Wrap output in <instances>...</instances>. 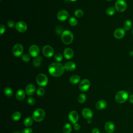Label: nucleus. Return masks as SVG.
<instances>
[{"label": "nucleus", "mask_w": 133, "mask_h": 133, "mask_svg": "<svg viewBox=\"0 0 133 133\" xmlns=\"http://www.w3.org/2000/svg\"><path fill=\"white\" fill-rule=\"evenodd\" d=\"M80 81V77L77 75H73L69 78V81L73 84H77Z\"/></svg>", "instance_id": "4be33fe9"}, {"label": "nucleus", "mask_w": 133, "mask_h": 133, "mask_svg": "<svg viewBox=\"0 0 133 133\" xmlns=\"http://www.w3.org/2000/svg\"><path fill=\"white\" fill-rule=\"evenodd\" d=\"M22 60L24 61V62H29L30 60V57L29 56V55L28 54H23L22 56Z\"/></svg>", "instance_id": "c9c22d12"}, {"label": "nucleus", "mask_w": 133, "mask_h": 133, "mask_svg": "<svg viewBox=\"0 0 133 133\" xmlns=\"http://www.w3.org/2000/svg\"><path fill=\"white\" fill-rule=\"evenodd\" d=\"M4 92L5 94V95L7 97H11L12 95V94H13V91H12V89L11 88L9 87H7L4 89Z\"/></svg>", "instance_id": "bb28decb"}, {"label": "nucleus", "mask_w": 133, "mask_h": 133, "mask_svg": "<svg viewBox=\"0 0 133 133\" xmlns=\"http://www.w3.org/2000/svg\"><path fill=\"white\" fill-rule=\"evenodd\" d=\"M114 36L117 39H121L125 35V30L122 28H118L114 32Z\"/></svg>", "instance_id": "4468645a"}, {"label": "nucleus", "mask_w": 133, "mask_h": 133, "mask_svg": "<svg viewBox=\"0 0 133 133\" xmlns=\"http://www.w3.org/2000/svg\"><path fill=\"white\" fill-rule=\"evenodd\" d=\"M72 131V127L70 123H66L63 127V131L64 133H71Z\"/></svg>", "instance_id": "393cba45"}, {"label": "nucleus", "mask_w": 133, "mask_h": 133, "mask_svg": "<svg viewBox=\"0 0 133 133\" xmlns=\"http://www.w3.org/2000/svg\"><path fill=\"white\" fill-rule=\"evenodd\" d=\"M43 55L48 58L51 57L54 54V50L52 47L49 45H45L42 49Z\"/></svg>", "instance_id": "6e6552de"}, {"label": "nucleus", "mask_w": 133, "mask_h": 133, "mask_svg": "<svg viewBox=\"0 0 133 133\" xmlns=\"http://www.w3.org/2000/svg\"><path fill=\"white\" fill-rule=\"evenodd\" d=\"M36 94L38 96H43L45 94V89L42 87H39L37 89Z\"/></svg>", "instance_id": "f704fd0d"}, {"label": "nucleus", "mask_w": 133, "mask_h": 133, "mask_svg": "<svg viewBox=\"0 0 133 133\" xmlns=\"http://www.w3.org/2000/svg\"><path fill=\"white\" fill-rule=\"evenodd\" d=\"M115 12V8L113 7H109L106 10V14L108 16H113Z\"/></svg>", "instance_id": "c85d7f7f"}, {"label": "nucleus", "mask_w": 133, "mask_h": 133, "mask_svg": "<svg viewBox=\"0 0 133 133\" xmlns=\"http://www.w3.org/2000/svg\"><path fill=\"white\" fill-rule=\"evenodd\" d=\"M54 59L57 61V62H60L62 59H63V57H62V55L60 54V53H57V54H56L55 55H54Z\"/></svg>", "instance_id": "72a5a7b5"}, {"label": "nucleus", "mask_w": 133, "mask_h": 133, "mask_svg": "<svg viewBox=\"0 0 133 133\" xmlns=\"http://www.w3.org/2000/svg\"><path fill=\"white\" fill-rule=\"evenodd\" d=\"M21 117V114L19 111H16L13 113L12 114V118L13 120L15 121H17L19 120Z\"/></svg>", "instance_id": "a878e982"}, {"label": "nucleus", "mask_w": 133, "mask_h": 133, "mask_svg": "<svg viewBox=\"0 0 133 133\" xmlns=\"http://www.w3.org/2000/svg\"><path fill=\"white\" fill-rule=\"evenodd\" d=\"M27 102H28V103L29 104L33 105L35 104V99L32 97H29L28 98Z\"/></svg>", "instance_id": "e433bc0d"}, {"label": "nucleus", "mask_w": 133, "mask_h": 133, "mask_svg": "<svg viewBox=\"0 0 133 133\" xmlns=\"http://www.w3.org/2000/svg\"><path fill=\"white\" fill-rule=\"evenodd\" d=\"M114 7L117 12H123L127 8V3L125 0H117L115 3Z\"/></svg>", "instance_id": "39448f33"}, {"label": "nucleus", "mask_w": 133, "mask_h": 133, "mask_svg": "<svg viewBox=\"0 0 133 133\" xmlns=\"http://www.w3.org/2000/svg\"><path fill=\"white\" fill-rule=\"evenodd\" d=\"M69 23L71 26H75L77 24V20L75 18L72 17L69 19Z\"/></svg>", "instance_id": "7c9ffc66"}, {"label": "nucleus", "mask_w": 133, "mask_h": 133, "mask_svg": "<svg viewBox=\"0 0 133 133\" xmlns=\"http://www.w3.org/2000/svg\"><path fill=\"white\" fill-rule=\"evenodd\" d=\"M35 91V87L33 84H29L25 87V92L29 96H31L34 94Z\"/></svg>", "instance_id": "6ab92c4d"}, {"label": "nucleus", "mask_w": 133, "mask_h": 133, "mask_svg": "<svg viewBox=\"0 0 133 133\" xmlns=\"http://www.w3.org/2000/svg\"><path fill=\"white\" fill-rule=\"evenodd\" d=\"M25 91L22 89L18 90L16 94V98L19 101L23 100L25 98Z\"/></svg>", "instance_id": "412c9836"}, {"label": "nucleus", "mask_w": 133, "mask_h": 133, "mask_svg": "<svg viewBox=\"0 0 133 133\" xmlns=\"http://www.w3.org/2000/svg\"><path fill=\"white\" fill-rule=\"evenodd\" d=\"M107 107V102L103 100L98 101L96 104V107L98 110H103Z\"/></svg>", "instance_id": "aec40b11"}, {"label": "nucleus", "mask_w": 133, "mask_h": 133, "mask_svg": "<svg viewBox=\"0 0 133 133\" xmlns=\"http://www.w3.org/2000/svg\"><path fill=\"white\" fill-rule=\"evenodd\" d=\"M16 30L21 33L25 32L27 30V25L23 21H19L16 24Z\"/></svg>", "instance_id": "f8f14e48"}, {"label": "nucleus", "mask_w": 133, "mask_h": 133, "mask_svg": "<svg viewBox=\"0 0 133 133\" xmlns=\"http://www.w3.org/2000/svg\"><path fill=\"white\" fill-rule=\"evenodd\" d=\"M7 25L9 28H13L15 26V22H14V21H12V20L8 21V22H7Z\"/></svg>", "instance_id": "4c0bfd02"}, {"label": "nucleus", "mask_w": 133, "mask_h": 133, "mask_svg": "<svg viewBox=\"0 0 133 133\" xmlns=\"http://www.w3.org/2000/svg\"><path fill=\"white\" fill-rule=\"evenodd\" d=\"M87 123H89V124H90V123H91V121L90 119H88V121H87Z\"/></svg>", "instance_id": "a18cd8bd"}, {"label": "nucleus", "mask_w": 133, "mask_h": 133, "mask_svg": "<svg viewBox=\"0 0 133 133\" xmlns=\"http://www.w3.org/2000/svg\"><path fill=\"white\" fill-rule=\"evenodd\" d=\"M129 55L131 56H133V51H130L129 52Z\"/></svg>", "instance_id": "c03bdc74"}, {"label": "nucleus", "mask_w": 133, "mask_h": 133, "mask_svg": "<svg viewBox=\"0 0 133 133\" xmlns=\"http://www.w3.org/2000/svg\"><path fill=\"white\" fill-rule=\"evenodd\" d=\"M107 1H108V2H110V1H111L112 0H107Z\"/></svg>", "instance_id": "8fccbe9b"}, {"label": "nucleus", "mask_w": 133, "mask_h": 133, "mask_svg": "<svg viewBox=\"0 0 133 133\" xmlns=\"http://www.w3.org/2000/svg\"><path fill=\"white\" fill-rule=\"evenodd\" d=\"M45 117V111L42 109H36L32 114V118L35 121L37 122H41L44 120Z\"/></svg>", "instance_id": "20e7f679"}, {"label": "nucleus", "mask_w": 133, "mask_h": 133, "mask_svg": "<svg viewBox=\"0 0 133 133\" xmlns=\"http://www.w3.org/2000/svg\"><path fill=\"white\" fill-rule=\"evenodd\" d=\"M33 124V119L31 117H26L24 121V125L25 126L29 127L31 126Z\"/></svg>", "instance_id": "cd10ccee"}, {"label": "nucleus", "mask_w": 133, "mask_h": 133, "mask_svg": "<svg viewBox=\"0 0 133 133\" xmlns=\"http://www.w3.org/2000/svg\"><path fill=\"white\" fill-rule=\"evenodd\" d=\"M78 101L81 103H83L84 102H85V101L86 100V95L84 94H80L77 98Z\"/></svg>", "instance_id": "c756f323"}, {"label": "nucleus", "mask_w": 133, "mask_h": 133, "mask_svg": "<svg viewBox=\"0 0 133 133\" xmlns=\"http://www.w3.org/2000/svg\"><path fill=\"white\" fill-rule=\"evenodd\" d=\"M63 55L64 57L67 59H71L73 55L74 52L73 50L70 48H66L64 49L63 51Z\"/></svg>", "instance_id": "a211bd4d"}, {"label": "nucleus", "mask_w": 133, "mask_h": 133, "mask_svg": "<svg viewBox=\"0 0 133 133\" xmlns=\"http://www.w3.org/2000/svg\"><path fill=\"white\" fill-rule=\"evenodd\" d=\"M62 42L66 45L71 44L73 40V34L69 30H65L61 34V36Z\"/></svg>", "instance_id": "f03ea898"}, {"label": "nucleus", "mask_w": 133, "mask_h": 133, "mask_svg": "<svg viewBox=\"0 0 133 133\" xmlns=\"http://www.w3.org/2000/svg\"><path fill=\"white\" fill-rule=\"evenodd\" d=\"M90 86V83L89 81L87 79H84L80 82L79 85V88L82 91L85 92L89 89Z\"/></svg>", "instance_id": "1a4fd4ad"}, {"label": "nucleus", "mask_w": 133, "mask_h": 133, "mask_svg": "<svg viewBox=\"0 0 133 133\" xmlns=\"http://www.w3.org/2000/svg\"><path fill=\"white\" fill-rule=\"evenodd\" d=\"M129 102L133 104V95H131L129 97Z\"/></svg>", "instance_id": "37998d69"}, {"label": "nucleus", "mask_w": 133, "mask_h": 133, "mask_svg": "<svg viewBox=\"0 0 133 133\" xmlns=\"http://www.w3.org/2000/svg\"><path fill=\"white\" fill-rule=\"evenodd\" d=\"M105 130L108 133H113L115 130V126L113 123L108 122L105 124Z\"/></svg>", "instance_id": "dca6fc26"}, {"label": "nucleus", "mask_w": 133, "mask_h": 133, "mask_svg": "<svg viewBox=\"0 0 133 133\" xmlns=\"http://www.w3.org/2000/svg\"><path fill=\"white\" fill-rule=\"evenodd\" d=\"M63 28L62 26H57L56 28V29H55V32L58 35H60L63 32Z\"/></svg>", "instance_id": "473e14b6"}, {"label": "nucleus", "mask_w": 133, "mask_h": 133, "mask_svg": "<svg viewBox=\"0 0 133 133\" xmlns=\"http://www.w3.org/2000/svg\"><path fill=\"white\" fill-rule=\"evenodd\" d=\"M132 35H133V27H132Z\"/></svg>", "instance_id": "de8ad7c7"}, {"label": "nucleus", "mask_w": 133, "mask_h": 133, "mask_svg": "<svg viewBox=\"0 0 133 133\" xmlns=\"http://www.w3.org/2000/svg\"><path fill=\"white\" fill-rule=\"evenodd\" d=\"M74 15L75 16L77 17V18H81L82 17L83 15H84V12L82 10V9H77L74 12Z\"/></svg>", "instance_id": "2f4dec72"}, {"label": "nucleus", "mask_w": 133, "mask_h": 133, "mask_svg": "<svg viewBox=\"0 0 133 133\" xmlns=\"http://www.w3.org/2000/svg\"><path fill=\"white\" fill-rule=\"evenodd\" d=\"M92 133H100V130H99V129L95 128L92 129Z\"/></svg>", "instance_id": "79ce46f5"}, {"label": "nucleus", "mask_w": 133, "mask_h": 133, "mask_svg": "<svg viewBox=\"0 0 133 133\" xmlns=\"http://www.w3.org/2000/svg\"><path fill=\"white\" fill-rule=\"evenodd\" d=\"M132 27V22L130 20H126L124 23V29L125 31H129Z\"/></svg>", "instance_id": "b1692460"}, {"label": "nucleus", "mask_w": 133, "mask_h": 133, "mask_svg": "<svg viewBox=\"0 0 133 133\" xmlns=\"http://www.w3.org/2000/svg\"><path fill=\"white\" fill-rule=\"evenodd\" d=\"M82 114L83 117L87 119L92 118L93 115L92 111L89 108H84L82 111Z\"/></svg>", "instance_id": "2eb2a0df"}, {"label": "nucleus", "mask_w": 133, "mask_h": 133, "mask_svg": "<svg viewBox=\"0 0 133 133\" xmlns=\"http://www.w3.org/2000/svg\"><path fill=\"white\" fill-rule=\"evenodd\" d=\"M69 17V13L65 10H60L57 15L58 19L60 21H64Z\"/></svg>", "instance_id": "ddd939ff"}, {"label": "nucleus", "mask_w": 133, "mask_h": 133, "mask_svg": "<svg viewBox=\"0 0 133 133\" xmlns=\"http://www.w3.org/2000/svg\"><path fill=\"white\" fill-rule=\"evenodd\" d=\"M80 128H81V126H80L79 124H77V123L74 124V128L75 130H78L80 129Z\"/></svg>", "instance_id": "a19ab883"}, {"label": "nucleus", "mask_w": 133, "mask_h": 133, "mask_svg": "<svg viewBox=\"0 0 133 133\" xmlns=\"http://www.w3.org/2000/svg\"><path fill=\"white\" fill-rule=\"evenodd\" d=\"M64 65L58 62L51 63L48 68V72L49 74L54 77L61 76L64 73Z\"/></svg>", "instance_id": "f257e3e1"}, {"label": "nucleus", "mask_w": 133, "mask_h": 133, "mask_svg": "<svg viewBox=\"0 0 133 133\" xmlns=\"http://www.w3.org/2000/svg\"><path fill=\"white\" fill-rule=\"evenodd\" d=\"M30 55L33 57H37L39 52V49L36 45H31L29 49Z\"/></svg>", "instance_id": "9b49d317"}, {"label": "nucleus", "mask_w": 133, "mask_h": 133, "mask_svg": "<svg viewBox=\"0 0 133 133\" xmlns=\"http://www.w3.org/2000/svg\"><path fill=\"white\" fill-rule=\"evenodd\" d=\"M42 59H43V58L41 56H38L36 57L33 61V65L35 67L39 66L41 65Z\"/></svg>", "instance_id": "5701e85b"}, {"label": "nucleus", "mask_w": 133, "mask_h": 133, "mask_svg": "<svg viewBox=\"0 0 133 133\" xmlns=\"http://www.w3.org/2000/svg\"><path fill=\"white\" fill-rule=\"evenodd\" d=\"M128 98V94L125 90H120L118 91L115 96V100L118 103H124L127 101Z\"/></svg>", "instance_id": "7ed1b4c3"}, {"label": "nucleus", "mask_w": 133, "mask_h": 133, "mask_svg": "<svg viewBox=\"0 0 133 133\" xmlns=\"http://www.w3.org/2000/svg\"><path fill=\"white\" fill-rule=\"evenodd\" d=\"M36 81L39 86H45L47 85L48 79L47 76L45 74L41 73L37 75L36 78Z\"/></svg>", "instance_id": "423d86ee"}, {"label": "nucleus", "mask_w": 133, "mask_h": 133, "mask_svg": "<svg viewBox=\"0 0 133 133\" xmlns=\"http://www.w3.org/2000/svg\"><path fill=\"white\" fill-rule=\"evenodd\" d=\"M22 133H32V129L31 128H26L23 129Z\"/></svg>", "instance_id": "58836bf2"}, {"label": "nucleus", "mask_w": 133, "mask_h": 133, "mask_svg": "<svg viewBox=\"0 0 133 133\" xmlns=\"http://www.w3.org/2000/svg\"><path fill=\"white\" fill-rule=\"evenodd\" d=\"M71 1H73V2H74V1H76V0H70Z\"/></svg>", "instance_id": "09e8293b"}, {"label": "nucleus", "mask_w": 133, "mask_h": 133, "mask_svg": "<svg viewBox=\"0 0 133 133\" xmlns=\"http://www.w3.org/2000/svg\"><path fill=\"white\" fill-rule=\"evenodd\" d=\"M69 119L72 124H75L77 122L79 116L77 112L75 111H72L69 114Z\"/></svg>", "instance_id": "9d476101"}, {"label": "nucleus", "mask_w": 133, "mask_h": 133, "mask_svg": "<svg viewBox=\"0 0 133 133\" xmlns=\"http://www.w3.org/2000/svg\"><path fill=\"white\" fill-rule=\"evenodd\" d=\"M64 69L68 71H72L76 68V64L74 62L68 61L64 65Z\"/></svg>", "instance_id": "f3484780"}, {"label": "nucleus", "mask_w": 133, "mask_h": 133, "mask_svg": "<svg viewBox=\"0 0 133 133\" xmlns=\"http://www.w3.org/2000/svg\"><path fill=\"white\" fill-rule=\"evenodd\" d=\"M0 29H1V31H0L1 35H2L5 32V27L4 25L1 24L0 25Z\"/></svg>", "instance_id": "ea45409f"}, {"label": "nucleus", "mask_w": 133, "mask_h": 133, "mask_svg": "<svg viewBox=\"0 0 133 133\" xmlns=\"http://www.w3.org/2000/svg\"><path fill=\"white\" fill-rule=\"evenodd\" d=\"M23 51V48L21 44H16L12 48V54L15 57H19L21 56Z\"/></svg>", "instance_id": "0eeeda50"}, {"label": "nucleus", "mask_w": 133, "mask_h": 133, "mask_svg": "<svg viewBox=\"0 0 133 133\" xmlns=\"http://www.w3.org/2000/svg\"><path fill=\"white\" fill-rule=\"evenodd\" d=\"M13 133H20L19 131H14Z\"/></svg>", "instance_id": "49530a36"}]
</instances>
